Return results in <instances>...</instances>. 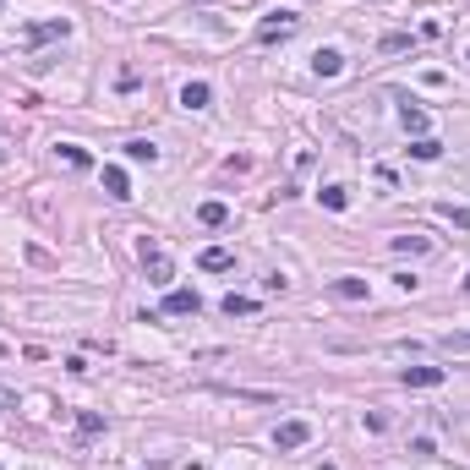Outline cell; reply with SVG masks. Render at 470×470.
<instances>
[{"instance_id":"obj_2","label":"cell","mask_w":470,"mask_h":470,"mask_svg":"<svg viewBox=\"0 0 470 470\" xmlns=\"http://www.w3.org/2000/svg\"><path fill=\"white\" fill-rule=\"evenodd\" d=\"M443 378H449L443 367H405V383H410V389H438Z\"/></svg>"},{"instance_id":"obj_19","label":"cell","mask_w":470,"mask_h":470,"mask_svg":"<svg viewBox=\"0 0 470 470\" xmlns=\"http://www.w3.org/2000/svg\"><path fill=\"white\" fill-rule=\"evenodd\" d=\"M443 214H449V219H454L460 230H470V214H465V208H443Z\"/></svg>"},{"instance_id":"obj_11","label":"cell","mask_w":470,"mask_h":470,"mask_svg":"<svg viewBox=\"0 0 470 470\" xmlns=\"http://www.w3.org/2000/svg\"><path fill=\"white\" fill-rule=\"evenodd\" d=\"M126 159H132V164H154V159H159V148L137 137V143H126Z\"/></svg>"},{"instance_id":"obj_21","label":"cell","mask_w":470,"mask_h":470,"mask_svg":"<svg viewBox=\"0 0 470 470\" xmlns=\"http://www.w3.org/2000/svg\"><path fill=\"white\" fill-rule=\"evenodd\" d=\"M0 6H6V0H0Z\"/></svg>"},{"instance_id":"obj_18","label":"cell","mask_w":470,"mask_h":470,"mask_svg":"<svg viewBox=\"0 0 470 470\" xmlns=\"http://www.w3.org/2000/svg\"><path fill=\"white\" fill-rule=\"evenodd\" d=\"M405 132H427V115H421V110H410V104H405Z\"/></svg>"},{"instance_id":"obj_9","label":"cell","mask_w":470,"mask_h":470,"mask_svg":"<svg viewBox=\"0 0 470 470\" xmlns=\"http://www.w3.org/2000/svg\"><path fill=\"white\" fill-rule=\"evenodd\" d=\"M328 290H334L339 301H361V296H367V279H334Z\"/></svg>"},{"instance_id":"obj_1","label":"cell","mask_w":470,"mask_h":470,"mask_svg":"<svg viewBox=\"0 0 470 470\" xmlns=\"http://www.w3.org/2000/svg\"><path fill=\"white\" fill-rule=\"evenodd\" d=\"M290 33H296V11H274V17L257 28V39H263V44H274V39H290Z\"/></svg>"},{"instance_id":"obj_16","label":"cell","mask_w":470,"mask_h":470,"mask_svg":"<svg viewBox=\"0 0 470 470\" xmlns=\"http://www.w3.org/2000/svg\"><path fill=\"white\" fill-rule=\"evenodd\" d=\"M350 197H345V186H323V208H345Z\"/></svg>"},{"instance_id":"obj_7","label":"cell","mask_w":470,"mask_h":470,"mask_svg":"<svg viewBox=\"0 0 470 470\" xmlns=\"http://www.w3.org/2000/svg\"><path fill=\"white\" fill-rule=\"evenodd\" d=\"M208 99H214L208 82H186V88H181V104H186V110H208Z\"/></svg>"},{"instance_id":"obj_3","label":"cell","mask_w":470,"mask_h":470,"mask_svg":"<svg viewBox=\"0 0 470 470\" xmlns=\"http://www.w3.org/2000/svg\"><path fill=\"white\" fill-rule=\"evenodd\" d=\"M307 438H312V427H307V421H285V427L274 432V443H279V449H301Z\"/></svg>"},{"instance_id":"obj_14","label":"cell","mask_w":470,"mask_h":470,"mask_svg":"<svg viewBox=\"0 0 470 470\" xmlns=\"http://www.w3.org/2000/svg\"><path fill=\"white\" fill-rule=\"evenodd\" d=\"M438 345H443V350H454V356H465V350H470V334H443Z\"/></svg>"},{"instance_id":"obj_13","label":"cell","mask_w":470,"mask_h":470,"mask_svg":"<svg viewBox=\"0 0 470 470\" xmlns=\"http://www.w3.org/2000/svg\"><path fill=\"white\" fill-rule=\"evenodd\" d=\"M257 312V301H246V296H225V317H252Z\"/></svg>"},{"instance_id":"obj_5","label":"cell","mask_w":470,"mask_h":470,"mask_svg":"<svg viewBox=\"0 0 470 470\" xmlns=\"http://www.w3.org/2000/svg\"><path fill=\"white\" fill-rule=\"evenodd\" d=\"M312 72H317V77H339V72H345V55H339V50H317Z\"/></svg>"},{"instance_id":"obj_20","label":"cell","mask_w":470,"mask_h":470,"mask_svg":"<svg viewBox=\"0 0 470 470\" xmlns=\"http://www.w3.org/2000/svg\"><path fill=\"white\" fill-rule=\"evenodd\" d=\"M0 410H17V399H11L6 389H0Z\"/></svg>"},{"instance_id":"obj_17","label":"cell","mask_w":470,"mask_h":470,"mask_svg":"<svg viewBox=\"0 0 470 470\" xmlns=\"http://www.w3.org/2000/svg\"><path fill=\"white\" fill-rule=\"evenodd\" d=\"M61 159H66V164H77V170H88V154H82L77 143H61Z\"/></svg>"},{"instance_id":"obj_15","label":"cell","mask_w":470,"mask_h":470,"mask_svg":"<svg viewBox=\"0 0 470 470\" xmlns=\"http://www.w3.org/2000/svg\"><path fill=\"white\" fill-rule=\"evenodd\" d=\"M416 159H438L443 154V143H432V137H416V148H410Z\"/></svg>"},{"instance_id":"obj_12","label":"cell","mask_w":470,"mask_h":470,"mask_svg":"<svg viewBox=\"0 0 470 470\" xmlns=\"http://www.w3.org/2000/svg\"><path fill=\"white\" fill-rule=\"evenodd\" d=\"M197 219H203V225H225V219H230V208H225V203H203V208H197Z\"/></svg>"},{"instance_id":"obj_10","label":"cell","mask_w":470,"mask_h":470,"mask_svg":"<svg viewBox=\"0 0 470 470\" xmlns=\"http://www.w3.org/2000/svg\"><path fill=\"white\" fill-rule=\"evenodd\" d=\"M203 268H208V274H225V268H235V257L225 246H208V252H203Z\"/></svg>"},{"instance_id":"obj_8","label":"cell","mask_w":470,"mask_h":470,"mask_svg":"<svg viewBox=\"0 0 470 470\" xmlns=\"http://www.w3.org/2000/svg\"><path fill=\"white\" fill-rule=\"evenodd\" d=\"M104 192H110L115 203H126V197H132V181H126V170H115V164H110V170H104Z\"/></svg>"},{"instance_id":"obj_6","label":"cell","mask_w":470,"mask_h":470,"mask_svg":"<svg viewBox=\"0 0 470 470\" xmlns=\"http://www.w3.org/2000/svg\"><path fill=\"white\" fill-rule=\"evenodd\" d=\"M143 263H148V274H154L159 285H164V279H170V257H164V252H159L154 241H143Z\"/></svg>"},{"instance_id":"obj_4","label":"cell","mask_w":470,"mask_h":470,"mask_svg":"<svg viewBox=\"0 0 470 470\" xmlns=\"http://www.w3.org/2000/svg\"><path fill=\"white\" fill-rule=\"evenodd\" d=\"M197 307H203V301H197L192 290H170V296H164V312H170V317H192Z\"/></svg>"}]
</instances>
